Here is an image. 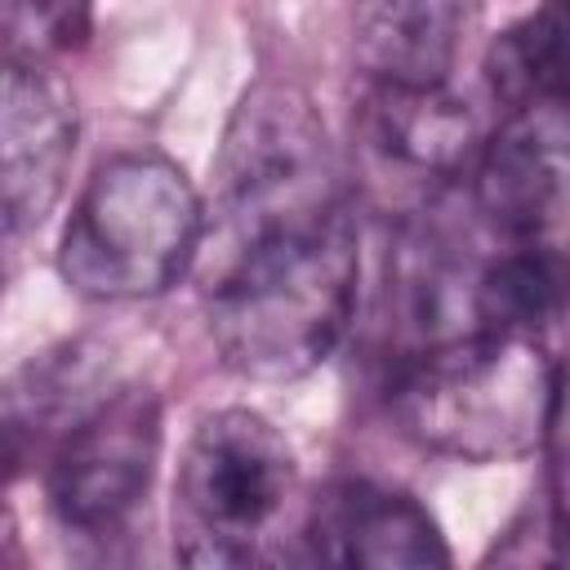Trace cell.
<instances>
[{
    "label": "cell",
    "mask_w": 570,
    "mask_h": 570,
    "mask_svg": "<svg viewBox=\"0 0 570 570\" xmlns=\"http://www.w3.org/2000/svg\"><path fill=\"white\" fill-rule=\"evenodd\" d=\"M356 276L352 209L321 227L245 245L209 263V338L245 379H303L347 334Z\"/></svg>",
    "instance_id": "1"
},
{
    "label": "cell",
    "mask_w": 570,
    "mask_h": 570,
    "mask_svg": "<svg viewBox=\"0 0 570 570\" xmlns=\"http://www.w3.org/2000/svg\"><path fill=\"white\" fill-rule=\"evenodd\" d=\"M557 365L539 338L468 330L401 365L392 414L410 441L459 463H503L543 445Z\"/></svg>",
    "instance_id": "2"
},
{
    "label": "cell",
    "mask_w": 570,
    "mask_h": 570,
    "mask_svg": "<svg viewBox=\"0 0 570 570\" xmlns=\"http://www.w3.org/2000/svg\"><path fill=\"white\" fill-rule=\"evenodd\" d=\"M338 214H347L343 169L312 98L285 80L249 85L223 129L200 254L214 263Z\"/></svg>",
    "instance_id": "3"
},
{
    "label": "cell",
    "mask_w": 570,
    "mask_h": 570,
    "mask_svg": "<svg viewBox=\"0 0 570 570\" xmlns=\"http://www.w3.org/2000/svg\"><path fill=\"white\" fill-rule=\"evenodd\" d=\"M205 245L191 178L156 151H120L94 169L58 240V272L80 298L134 303L178 285Z\"/></svg>",
    "instance_id": "4"
},
{
    "label": "cell",
    "mask_w": 570,
    "mask_h": 570,
    "mask_svg": "<svg viewBox=\"0 0 570 570\" xmlns=\"http://www.w3.org/2000/svg\"><path fill=\"white\" fill-rule=\"evenodd\" d=\"M298 499V463L272 419L209 410L183 441L174 476V557L200 570L267 561Z\"/></svg>",
    "instance_id": "5"
},
{
    "label": "cell",
    "mask_w": 570,
    "mask_h": 570,
    "mask_svg": "<svg viewBox=\"0 0 570 570\" xmlns=\"http://www.w3.org/2000/svg\"><path fill=\"white\" fill-rule=\"evenodd\" d=\"M160 396L147 383H111L53 445L45 499L62 534L116 543L138 521L160 463Z\"/></svg>",
    "instance_id": "6"
},
{
    "label": "cell",
    "mask_w": 570,
    "mask_h": 570,
    "mask_svg": "<svg viewBox=\"0 0 570 570\" xmlns=\"http://www.w3.org/2000/svg\"><path fill=\"white\" fill-rule=\"evenodd\" d=\"M485 138L445 85H374L356 116V165L365 196L387 214H423L476 169Z\"/></svg>",
    "instance_id": "7"
},
{
    "label": "cell",
    "mask_w": 570,
    "mask_h": 570,
    "mask_svg": "<svg viewBox=\"0 0 570 570\" xmlns=\"http://www.w3.org/2000/svg\"><path fill=\"white\" fill-rule=\"evenodd\" d=\"M472 196L499 236H548L570 214V98L503 111L476 156Z\"/></svg>",
    "instance_id": "8"
},
{
    "label": "cell",
    "mask_w": 570,
    "mask_h": 570,
    "mask_svg": "<svg viewBox=\"0 0 570 570\" xmlns=\"http://www.w3.org/2000/svg\"><path fill=\"white\" fill-rule=\"evenodd\" d=\"M76 98L45 62H4L0 94V209L4 232L22 236L40 227L76 156Z\"/></svg>",
    "instance_id": "9"
},
{
    "label": "cell",
    "mask_w": 570,
    "mask_h": 570,
    "mask_svg": "<svg viewBox=\"0 0 570 570\" xmlns=\"http://www.w3.org/2000/svg\"><path fill=\"white\" fill-rule=\"evenodd\" d=\"M312 561L347 570H392V566H450L445 534L432 512L405 490L379 481L330 485L298 534Z\"/></svg>",
    "instance_id": "10"
},
{
    "label": "cell",
    "mask_w": 570,
    "mask_h": 570,
    "mask_svg": "<svg viewBox=\"0 0 570 570\" xmlns=\"http://www.w3.org/2000/svg\"><path fill=\"white\" fill-rule=\"evenodd\" d=\"M476 0H352V53L374 85H445Z\"/></svg>",
    "instance_id": "11"
},
{
    "label": "cell",
    "mask_w": 570,
    "mask_h": 570,
    "mask_svg": "<svg viewBox=\"0 0 570 570\" xmlns=\"http://www.w3.org/2000/svg\"><path fill=\"white\" fill-rule=\"evenodd\" d=\"M566 312H570V245L552 236L512 240L472 276V294H468L472 330L539 338Z\"/></svg>",
    "instance_id": "12"
},
{
    "label": "cell",
    "mask_w": 570,
    "mask_h": 570,
    "mask_svg": "<svg viewBox=\"0 0 570 570\" xmlns=\"http://www.w3.org/2000/svg\"><path fill=\"white\" fill-rule=\"evenodd\" d=\"M490 98L512 111L539 98H570V0H539L490 40Z\"/></svg>",
    "instance_id": "13"
},
{
    "label": "cell",
    "mask_w": 570,
    "mask_h": 570,
    "mask_svg": "<svg viewBox=\"0 0 570 570\" xmlns=\"http://www.w3.org/2000/svg\"><path fill=\"white\" fill-rule=\"evenodd\" d=\"M94 0H0L4 62H49L85 45Z\"/></svg>",
    "instance_id": "14"
},
{
    "label": "cell",
    "mask_w": 570,
    "mask_h": 570,
    "mask_svg": "<svg viewBox=\"0 0 570 570\" xmlns=\"http://www.w3.org/2000/svg\"><path fill=\"white\" fill-rule=\"evenodd\" d=\"M485 561H499V566H566L570 561V517L543 490L539 499H530L508 521V530L494 539Z\"/></svg>",
    "instance_id": "15"
},
{
    "label": "cell",
    "mask_w": 570,
    "mask_h": 570,
    "mask_svg": "<svg viewBox=\"0 0 570 570\" xmlns=\"http://www.w3.org/2000/svg\"><path fill=\"white\" fill-rule=\"evenodd\" d=\"M543 454H548V481H543V490L570 517V370L557 374V396H552V414H548Z\"/></svg>",
    "instance_id": "16"
}]
</instances>
